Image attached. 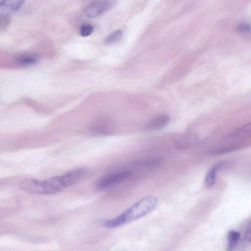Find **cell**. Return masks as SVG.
Returning <instances> with one entry per match:
<instances>
[{
	"mask_svg": "<svg viewBox=\"0 0 251 251\" xmlns=\"http://www.w3.org/2000/svg\"><path fill=\"white\" fill-rule=\"evenodd\" d=\"M240 237L239 232L235 230H230L227 235V250H231L236 246Z\"/></svg>",
	"mask_w": 251,
	"mask_h": 251,
	"instance_id": "ba28073f",
	"label": "cell"
},
{
	"mask_svg": "<svg viewBox=\"0 0 251 251\" xmlns=\"http://www.w3.org/2000/svg\"><path fill=\"white\" fill-rule=\"evenodd\" d=\"M38 60V58L33 55H24L19 57L17 61L22 64H32Z\"/></svg>",
	"mask_w": 251,
	"mask_h": 251,
	"instance_id": "8fae6325",
	"label": "cell"
},
{
	"mask_svg": "<svg viewBox=\"0 0 251 251\" xmlns=\"http://www.w3.org/2000/svg\"><path fill=\"white\" fill-rule=\"evenodd\" d=\"M217 166L212 167L207 172L205 179V184L207 188L211 187L215 183Z\"/></svg>",
	"mask_w": 251,
	"mask_h": 251,
	"instance_id": "9c48e42d",
	"label": "cell"
},
{
	"mask_svg": "<svg viewBox=\"0 0 251 251\" xmlns=\"http://www.w3.org/2000/svg\"><path fill=\"white\" fill-rule=\"evenodd\" d=\"M94 30L93 26L90 24L82 25L79 29V33L81 36L87 37L90 35Z\"/></svg>",
	"mask_w": 251,
	"mask_h": 251,
	"instance_id": "7c38bea8",
	"label": "cell"
},
{
	"mask_svg": "<svg viewBox=\"0 0 251 251\" xmlns=\"http://www.w3.org/2000/svg\"><path fill=\"white\" fill-rule=\"evenodd\" d=\"M245 237L248 240H251V222L248 224L246 228Z\"/></svg>",
	"mask_w": 251,
	"mask_h": 251,
	"instance_id": "9a60e30c",
	"label": "cell"
},
{
	"mask_svg": "<svg viewBox=\"0 0 251 251\" xmlns=\"http://www.w3.org/2000/svg\"><path fill=\"white\" fill-rule=\"evenodd\" d=\"M170 121V117L165 114L159 115L147 123L144 129L147 130H156L165 126Z\"/></svg>",
	"mask_w": 251,
	"mask_h": 251,
	"instance_id": "8992f818",
	"label": "cell"
},
{
	"mask_svg": "<svg viewBox=\"0 0 251 251\" xmlns=\"http://www.w3.org/2000/svg\"><path fill=\"white\" fill-rule=\"evenodd\" d=\"M85 168H78L52 177L41 180L27 178L21 181L19 187L29 193L50 195L60 192L78 182L86 174Z\"/></svg>",
	"mask_w": 251,
	"mask_h": 251,
	"instance_id": "6da1fadb",
	"label": "cell"
},
{
	"mask_svg": "<svg viewBox=\"0 0 251 251\" xmlns=\"http://www.w3.org/2000/svg\"><path fill=\"white\" fill-rule=\"evenodd\" d=\"M10 22V18L9 14L0 13V28L1 31L6 28Z\"/></svg>",
	"mask_w": 251,
	"mask_h": 251,
	"instance_id": "4fadbf2b",
	"label": "cell"
},
{
	"mask_svg": "<svg viewBox=\"0 0 251 251\" xmlns=\"http://www.w3.org/2000/svg\"><path fill=\"white\" fill-rule=\"evenodd\" d=\"M157 203L156 197L152 196L146 197L135 202L116 217L102 221L101 225L106 228H112L136 220L151 212Z\"/></svg>",
	"mask_w": 251,
	"mask_h": 251,
	"instance_id": "7a4b0ae2",
	"label": "cell"
},
{
	"mask_svg": "<svg viewBox=\"0 0 251 251\" xmlns=\"http://www.w3.org/2000/svg\"><path fill=\"white\" fill-rule=\"evenodd\" d=\"M25 1V0H1L0 12L6 14L16 12L22 7Z\"/></svg>",
	"mask_w": 251,
	"mask_h": 251,
	"instance_id": "5b68a950",
	"label": "cell"
},
{
	"mask_svg": "<svg viewBox=\"0 0 251 251\" xmlns=\"http://www.w3.org/2000/svg\"><path fill=\"white\" fill-rule=\"evenodd\" d=\"M123 32L121 29H117L110 34L105 39V43L107 44H113L118 42L122 37Z\"/></svg>",
	"mask_w": 251,
	"mask_h": 251,
	"instance_id": "30bf717a",
	"label": "cell"
},
{
	"mask_svg": "<svg viewBox=\"0 0 251 251\" xmlns=\"http://www.w3.org/2000/svg\"><path fill=\"white\" fill-rule=\"evenodd\" d=\"M116 4V0H94L86 6L83 12L88 18H96L112 9Z\"/></svg>",
	"mask_w": 251,
	"mask_h": 251,
	"instance_id": "277c9868",
	"label": "cell"
},
{
	"mask_svg": "<svg viewBox=\"0 0 251 251\" xmlns=\"http://www.w3.org/2000/svg\"><path fill=\"white\" fill-rule=\"evenodd\" d=\"M130 175L129 171H119L105 175L96 180L95 187L98 190L109 189L123 182Z\"/></svg>",
	"mask_w": 251,
	"mask_h": 251,
	"instance_id": "3957f363",
	"label": "cell"
},
{
	"mask_svg": "<svg viewBox=\"0 0 251 251\" xmlns=\"http://www.w3.org/2000/svg\"><path fill=\"white\" fill-rule=\"evenodd\" d=\"M237 30L239 32L247 33L251 31V26L246 24H241L238 25Z\"/></svg>",
	"mask_w": 251,
	"mask_h": 251,
	"instance_id": "5bb4252c",
	"label": "cell"
},
{
	"mask_svg": "<svg viewBox=\"0 0 251 251\" xmlns=\"http://www.w3.org/2000/svg\"><path fill=\"white\" fill-rule=\"evenodd\" d=\"M250 137H251V122L238 128L228 136L230 139L236 140H244Z\"/></svg>",
	"mask_w": 251,
	"mask_h": 251,
	"instance_id": "52a82bcc",
	"label": "cell"
}]
</instances>
